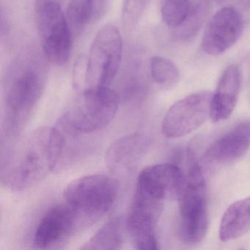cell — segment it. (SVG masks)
<instances>
[{"label": "cell", "instance_id": "obj_6", "mask_svg": "<svg viewBox=\"0 0 250 250\" xmlns=\"http://www.w3.org/2000/svg\"><path fill=\"white\" fill-rule=\"evenodd\" d=\"M122 54V36L118 27L112 24L101 27L89 51L83 92L109 87L119 70Z\"/></svg>", "mask_w": 250, "mask_h": 250}, {"label": "cell", "instance_id": "obj_8", "mask_svg": "<svg viewBox=\"0 0 250 250\" xmlns=\"http://www.w3.org/2000/svg\"><path fill=\"white\" fill-rule=\"evenodd\" d=\"M212 96L210 92L201 91L175 102L164 118V135L179 138L200 128L210 115Z\"/></svg>", "mask_w": 250, "mask_h": 250}, {"label": "cell", "instance_id": "obj_21", "mask_svg": "<svg viewBox=\"0 0 250 250\" xmlns=\"http://www.w3.org/2000/svg\"><path fill=\"white\" fill-rule=\"evenodd\" d=\"M190 0H165L162 17L167 26L177 29L184 22L191 11Z\"/></svg>", "mask_w": 250, "mask_h": 250}, {"label": "cell", "instance_id": "obj_15", "mask_svg": "<svg viewBox=\"0 0 250 250\" xmlns=\"http://www.w3.org/2000/svg\"><path fill=\"white\" fill-rule=\"evenodd\" d=\"M146 146V138L141 134H131L115 140L106 151V165L117 172L128 170L138 162Z\"/></svg>", "mask_w": 250, "mask_h": 250}, {"label": "cell", "instance_id": "obj_18", "mask_svg": "<svg viewBox=\"0 0 250 250\" xmlns=\"http://www.w3.org/2000/svg\"><path fill=\"white\" fill-rule=\"evenodd\" d=\"M66 17L74 32L81 33L89 24L96 22L94 0H71L67 8Z\"/></svg>", "mask_w": 250, "mask_h": 250}, {"label": "cell", "instance_id": "obj_14", "mask_svg": "<svg viewBox=\"0 0 250 250\" xmlns=\"http://www.w3.org/2000/svg\"><path fill=\"white\" fill-rule=\"evenodd\" d=\"M241 89V74L238 67L229 65L221 76L213 94L210 104V118L219 122L230 116L235 109Z\"/></svg>", "mask_w": 250, "mask_h": 250}, {"label": "cell", "instance_id": "obj_24", "mask_svg": "<svg viewBox=\"0 0 250 250\" xmlns=\"http://www.w3.org/2000/svg\"><path fill=\"white\" fill-rule=\"evenodd\" d=\"M58 2H61V4L62 3V2H64V1H65V0H58Z\"/></svg>", "mask_w": 250, "mask_h": 250}, {"label": "cell", "instance_id": "obj_2", "mask_svg": "<svg viewBox=\"0 0 250 250\" xmlns=\"http://www.w3.org/2000/svg\"><path fill=\"white\" fill-rule=\"evenodd\" d=\"M45 55L27 52L9 71L4 86V124L7 136L22 131L46 87L48 67Z\"/></svg>", "mask_w": 250, "mask_h": 250}, {"label": "cell", "instance_id": "obj_4", "mask_svg": "<svg viewBox=\"0 0 250 250\" xmlns=\"http://www.w3.org/2000/svg\"><path fill=\"white\" fill-rule=\"evenodd\" d=\"M119 104V96L109 87L84 90L78 104L64 115L57 128L72 136L97 132L112 122Z\"/></svg>", "mask_w": 250, "mask_h": 250}, {"label": "cell", "instance_id": "obj_11", "mask_svg": "<svg viewBox=\"0 0 250 250\" xmlns=\"http://www.w3.org/2000/svg\"><path fill=\"white\" fill-rule=\"evenodd\" d=\"M185 183L186 175L177 165L159 164L150 165L141 171L136 190L159 201L178 200Z\"/></svg>", "mask_w": 250, "mask_h": 250}, {"label": "cell", "instance_id": "obj_23", "mask_svg": "<svg viewBox=\"0 0 250 250\" xmlns=\"http://www.w3.org/2000/svg\"><path fill=\"white\" fill-rule=\"evenodd\" d=\"M86 68H87V59L81 57L76 61L73 73V83L74 87L78 91L83 92L85 82Z\"/></svg>", "mask_w": 250, "mask_h": 250}, {"label": "cell", "instance_id": "obj_7", "mask_svg": "<svg viewBox=\"0 0 250 250\" xmlns=\"http://www.w3.org/2000/svg\"><path fill=\"white\" fill-rule=\"evenodd\" d=\"M36 24L43 55L56 65L68 62L71 54V28L58 0H36Z\"/></svg>", "mask_w": 250, "mask_h": 250}, {"label": "cell", "instance_id": "obj_1", "mask_svg": "<svg viewBox=\"0 0 250 250\" xmlns=\"http://www.w3.org/2000/svg\"><path fill=\"white\" fill-rule=\"evenodd\" d=\"M65 143L62 132L51 127H41L20 139L2 163V184L18 191L34 187L57 166Z\"/></svg>", "mask_w": 250, "mask_h": 250}, {"label": "cell", "instance_id": "obj_19", "mask_svg": "<svg viewBox=\"0 0 250 250\" xmlns=\"http://www.w3.org/2000/svg\"><path fill=\"white\" fill-rule=\"evenodd\" d=\"M150 72L155 83L164 87H169L178 83L180 71L170 60L153 56L150 61Z\"/></svg>", "mask_w": 250, "mask_h": 250}, {"label": "cell", "instance_id": "obj_22", "mask_svg": "<svg viewBox=\"0 0 250 250\" xmlns=\"http://www.w3.org/2000/svg\"><path fill=\"white\" fill-rule=\"evenodd\" d=\"M152 0H124L121 21L126 31L134 30L140 22Z\"/></svg>", "mask_w": 250, "mask_h": 250}, {"label": "cell", "instance_id": "obj_13", "mask_svg": "<svg viewBox=\"0 0 250 250\" xmlns=\"http://www.w3.org/2000/svg\"><path fill=\"white\" fill-rule=\"evenodd\" d=\"M250 147V121L241 123L210 146L206 156L216 163H228L242 157Z\"/></svg>", "mask_w": 250, "mask_h": 250}, {"label": "cell", "instance_id": "obj_5", "mask_svg": "<svg viewBox=\"0 0 250 250\" xmlns=\"http://www.w3.org/2000/svg\"><path fill=\"white\" fill-rule=\"evenodd\" d=\"M178 200L181 240L188 244L200 243L207 233L208 211L206 181L196 162L188 168L185 186Z\"/></svg>", "mask_w": 250, "mask_h": 250}, {"label": "cell", "instance_id": "obj_16", "mask_svg": "<svg viewBox=\"0 0 250 250\" xmlns=\"http://www.w3.org/2000/svg\"><path fill=\"white\" fill-rule=\"evenodd\" d=\"M250 230V197L238 200L227 208L221 219V241H233Z\"/></svg>", "mask_w": 250, "mask_h": 250}, {"label": "cell", "instance_id": "obj_20", "mask_svg": "<svg viewBox=\"0 0 250 250\" xmlns=\"http://www.w3.org/2000/svg\"><path fill=\"white\" fill-rule=\"evenodd\" d=\"M210 8V0H200L191 8L187 20L178 27V36L182 39L192 37L200 30Z\"/></svg>", "mask_w": 250, "mask_h": 250}, {"label": "cell", "instance_id": "obj_3", "mask_svg": "<svg viewBox=\"0 0 250 250\" xmlns=\"http://www.w3.org/2000/svg\"><path fill=\"white\" fill-rule=\"evenodd\" d=\"M119 185L113 177L93 174L70 182L64 189L65 203L75 215L77 225H89L107 213L115 203Z\"/></svg>", "mask_w": 250, "mask_h": 250}, {"label": "cell", "instance_id": "obj_10", "mask_svg": "<svg viewBox=\"0 0 250 250\" xmlns=\"http://www.w3.org/2000/svg\"><path fill=\"white\" fill-rule=\"evenodd\" d=\"M241 14L232 7H225L209 21L202 40V49L211 56L222 55L238 42L242 34Z\"/></svg>", "mask_w": 250, "mask_h": 250}, {"label": "cell", "instance_id": "obj_17", "mask_svg": "<svg viewBox=\"0 0 250 250\" xmlns=\"http://www.w3.org/2000/svg\"><path fill=\"white\" fill-rule=\"evenodd\" d=\"M124 242V225L119 218L112 219L102 227L87 242L83 250H119Z\"/></svg>", "mask_w": 250, "mask_h": 250}, {"label": "cell", "instance_id": "obj_9", "mask_svg": "<svg viewBox=\"0 0 250 250\" xmlns=\"http://www.w3.org/2000/svg\"><path fill=\"white\" fill-rule=\"evenodd\" d=\"M163 203L134 193L126 221V229L134 248L143 250L159 249L156 225Z\"/></svg>", "mask_w": 250, "mask_h": 250}, {"label": "cell", "instance_id": "obj_12", "mask_svg": "<svg viewBox=\"0 0 250 250\" xmlns=\"http://www.w3.org/2000/svg\"><path fill=\"white\" fill-rule=\"evenodd\" d=\"M77 225L75 215L66 203L53 206L39 222L33 244L37 248H49L63 239Z\"/></svg>", "mask_w": 250, "mask_h": 250}]
</instances>
